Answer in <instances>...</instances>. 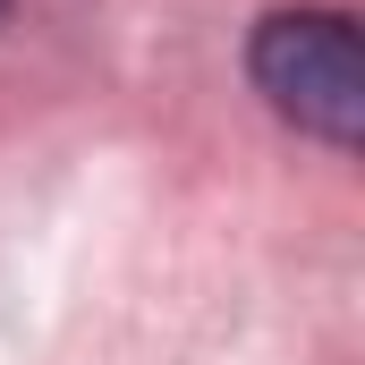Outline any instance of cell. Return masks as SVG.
Returning a JSON list of instances; mask_svg holds the SVG:
<instances>
[{"label":"cell","mask_w":365,"mask_h":365,"mask_svg":"<svg viewBox=\"0 0 365 365\" xmlns=\"http://www.w3.org/2000/svg\"><path fill=\"white\" fill-rule=\"evenodd\" d=\"M255 86L272 93L280 119H297L323 145H357V110H365V77H357V26L349 9H280L255 26Z\"/></svg>","instance_id":"obj_1"},{"label":"cell","mask_w":365,"mask_h":365,"mask_svg":"<svg viewBox=\"0 0 365 365\" xmlns=\"http://www.w3.org/2000/svg\"><path fill=\"white\" fill-rule=\"evenodd\" d=\"M0 9H9V0H0Z\"/></svg>","instance_id":"obj_2"}]
</instances>
